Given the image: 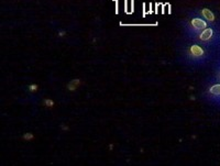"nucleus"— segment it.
Returning a JSON list of instances; mask_svg holds the SVG:
<instances>
[{
  "label": "nucleus",
  "instance_id": "nucleus-11",
  "mask_svg": "<svg viewBox=\"0 0 220 166\" xmlns=\"http://www.w3.org/2000/svg\"><path fill=\"white\" fill-rule=\"evenodd\" d=\"M29 89H30L31 91L38 90V85H30V86H29Z\"/></svg>",
  "mask_w": 220,
  "mask_h": 166
},
{
  "label": "nucleus",
  "instance_id": "nucleus-6",
  "mask_svg": "<svg viewBox=\"0 0 220 166\" xmlns=\"http://www.w3.org/2000/svg\"><path fill=\"white\" fill-rule=\"evenodd\" d=\"M209 93H213V95H220V84L211 86L209 89Z\"/></svg>",
  "mask_w": 220,
  "mask_h": 166
},
{
  "label": "nucleus",
  "instance_id": "nucleus-3",
  "mask_svg": "<svg viewBox=\"0 0 220 166\" xmlns=\"http://www.w3.org/2000/svg\"><path fill=\"white\" fill-rule=\"evenodd\" d=\"M189 52L193 56H202L204 55V50L199 45H192L189 48Z\"/></svg>",
  "mask_w": 220,
  "mask_h": 166
},
{
  "label": "nucleus",
  "instance_id": "nucleus-2",
  "mask_svg": "<svg viewBox=\"0 0 220 166\" xmlns=\"http://www.w3.org/2000/svg\"><path fill=\"white\" fill-rule=\"evenodd\" d=\"M124 11L127 15L134 12V0H124Z\"/></svg>",
  "mask_w": 220,
  "mask_h": 166
},
{
  "label": "nucleus",
  "instance_id": "nucleus-1",
  "mask_svg": "<svg viewBox=\"0 0 220 166\" xmlns=\"http://www.w3.org/2000/svg\"><path fill=\"white\" fill-rule=\"evenodd\" d=\"M190 23H192L193 28H195L196 30H200V29L207 28V23H206L205 21H202L201 19H199V18H194Z\"/></svg>",
  "mask_w": 220,
  "mask_h": 166
},
{
  "label": "nucleus",
  "instance_id": "nucleus-13",
  "mask_svg": "<svg viewBox=\"0 0 220 166\" xmlns=\"http://www.w3.org/2000/svg\"><path fill=\"white\" fill-rule=\"evenodd\" d=\"M152 12H153V9H152V2H150L149 3V11H147V13H150V15H151Z\"/></svg>",
  "mask_w": 220,
  "mask_h": 166
},
{
  "label": "nucleus",
  "instance_id": "nucleus-15",
  "mask_svg": "<svg viewBox=\"0 0 220 166\" xmlns=\"http://www.w3.org/2000/svg\"><path fill=\"white\" fill-rule=\"evenodd\" d=\"M167 7H168V13H172V10H171V9H172V6H171V3L167 2Z\"/></svg>",
  "mask_w": 220,
  "mask_h": 166
},
{
  "label": "nucleus",
  "instance_id": "nucleus-9",
  "mask_svg": "<svg viewBox=\"0 0 220 166\" xmlns=\"http://www.w3.org/2000/svg\"><path fill=\"white\" fill-rule=\"evenodd\" d=\"M44 105H45L46 107H53L54 106V101L53 100H51V99H45L44 100Z\"/></svg>",
  "mask_w": 220,
  "mask_h": 166
},
{
  "label": "nucleus",
  "instance_id": "nucleus-8",
  "mask_svg": "<svg viewBox=\"0 0 220 166\" xmlns=\"http://www.w3.org/2000/svg\"><path fill=\"white\" fill-rule=\"evenodd\" d=\"M33 138H34V135H33L32 133H24L23 134V139L27 140V141H31V140H33Z\"/></svg>",
  "mask_w": 220,
  "mask_h": 166
},
{
  "label": "nucleus",
  "instance_id": "nucleus-5",
  "mask_svg": "<svg viewBox=\"0 0 220 166\" xmlns=\"http://www.w3.org/2000/svg\"><path fill=\"white\" fill-rule=\"evenodd\" d=\"M201 13H202V15L205 17V19H207L208 21H215V15H214V13L211 12V10L205 8V9H202L201 10Z\"/></svg>",
  "mask_w": 220,
  "mask_h": 166
},
{
  "label": "nucleus",
  "instance_id": "nucleus-4",
  "mask_svg": "<svg viewBox=\"0 0 220 166\" xmlns=\"http://www.w3.org/2000/svg\"><path fill=\"white\" fill-rule=\"evenodd\" d=\"M213 33H214L213 29H205V31H202V32L200 33L199 39L201 41H208L209 39H211Z\"/></svg>",
  "mask_w": 220,
  "mask_h": 166
},
{
  "label": "nucleus",
  "instance_id": "nucleus-12",
  "mask_svg": "<svg viewBox=\"0 0 220 166\" xmlns=\"http://www.w3.org/2000/svg\"><path fill=\"white\" fill-rule=\"evenodd\" d=\"M154 6H155V13H159V6H161V3H160V2H156Z\"/></svg>",
  "mask_w": 220,
  "mask_h": 166
},
{
  "label": "nucleus",
  "instance_id": "nucleus-10",
  "mask_svg": "<svg viewBox=\"0 0 220 166\" xmlns=\"http://www.w3.org/2000/svg\"><path fill=\"white\" fill-rule=\"evenodd\" d=\"M114 5H116V15H118L119 13V0H114Z\"/></svg>",
  "mask_w": 220,
  "mask_h": 166
},
{
  "label": "nucleus",
  "instance_id": "nucleus-14",
  "mask_svg": "<svg viewBox=\"0 0 220 166\" xmlns=\"http://www.w3.org/2000/svg\"><path fill=\"white\" fill-rule=\"evenodd\" d=\"M145 3H143V18H144L145 15H147V11H145Z\"/></svg>",
  "mask_w": 220,
  "mask_h": 166
},
{
  "label": "nucleus",
  "instance_id": "nucleus-7",
  "mask_svg": "<svg viewBox=\"0 0 220 166\" xmlns=\"http://www.w3.org/2000/svg\"><path fill=\"white\" fill-rule=\"evenodd\" d=\"M81 84V81L79 79H74V81H72L71 83L68 84V89L69 90H72V91H74L76 89V87Z\"/></svg>",
  "mask_w": 220,
  "mask_h": 166
}]
</instances>
